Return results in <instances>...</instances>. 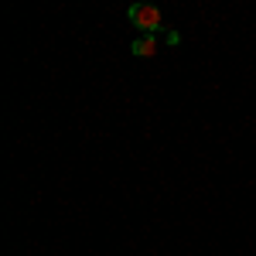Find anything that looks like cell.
Masks as SVG:
<instances>
[{"mask_svg": "<svg viewBox=\"0 0 256 256\" xmlns=\"http://www.w3.org/2000/svg\"><path fill=\"white\" fill-rule=\"evenodd\" d=\"M126 20H130L137 31H144V34H158V31H164V18H160L158 7H150V4H134V7L126 10Z\"/></svg>", "mask_w": 256, "mask_h": 256, "instance_id": "6da1fadb", "label": "cell"}, {"mask_svg": "<svg viewBox=\"0 0 256 256\" xmlns=\"http://www.w3.org/2000/svg\"><path fill=\"white\" fill-rule=\"evenodd\" d=\"M130 52H134L137 58H154V55H158V38H154V34H140Z\"/></svg>", "mask_w": 256, "mask_h": 256, "instance_id": "7a4b0ae2", "label": "cell"}]
</instances>
